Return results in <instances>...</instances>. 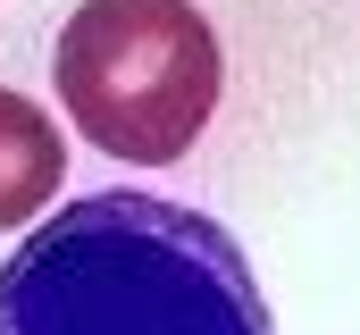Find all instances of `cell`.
I'll return each mask as SVG.
<instances>
[{
	"label": "cell",
	"instance_id": "7a4b0ae2",
	"mask_svg": "<svg viewBox=\"0 0 360 335\" xmlns=\"http://www.w3.org/2000/svg\"><path fill=\"white\" fill-rule=\"evenodd\" d=\"M68 126L126 168H168L218 118L226 59L193 0H84L51 51Z\"/></svg>",
	"mask_w": 360,
	"mask_h": 335
},
{
	"label": "cell",
	"instance_id": "3957f363",
	"mask_svg": "<svg viewBox=\"0 0 360 335\" xmlns=\"http://www.w3.org/2000/svg\"><path fill=\"white\" fill-rule=\"evenodd\" d=\"M68 184V143H59V118L25 92L0 84V235H25Z\"/></svg>",
	"mask_w": 360,
	"mask_h": 335
},
{
	"label": "cell",
	"instance_id": "6da1fadb",
	"mask_svg": "<svg viewBox=\"0 0 360 335\" xmlns=\"http://www.w3.org/2000/svg\"><path fill=\"white\" fill-rule=\"evenodd\" d=\"M0 335H276L243 244L168 193H84L0 260Z\"/></svg>",
	"mask_w": 360,
	"mask_h": 335
}]
</instances>
